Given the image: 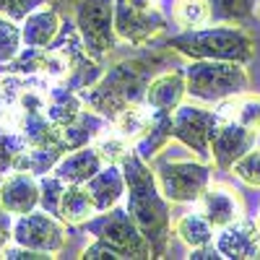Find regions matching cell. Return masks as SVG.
Masks as SVG:
<instances>
[{"mask_svg":"<svg viewBox=\"0 0 260 260\" xmlns=\"http://www.w3.org/2000/svg\"><path fill=\"white\" fill-rule=\"evenodd\" d=\"M120 167L125 175V195H127L125 208L148 240L154 257H164L169 250V237H172L169 201L159 190L156 175L146 167V161L138 156L136 148H130L122 156Z\"/></svg>","mask_w":260,"mask_h":260,"instance_id":"6da1fadb","label":"cell"},{"mask_svg":"<svg viewBox=\"0 0 260 260\" xmlns=\"http://www.w3.org/2000/svg\"><path fill=\"white\" fill-rule=\"evenodd\" d=\"M156 57H127L115 62L110 71H104L94 86L81 91L83 104L112 122L125 107L146 102L148 81L154 78Z\"/></svg>","mask_w":260,"mask_h":260,"instance_id":"7a4b0ae2","label":"cell"},{"mask_svg":"<svg viewBox=\"0 0 260 260\" xmlns=\"http://www.w3.org/2000/svg\"><path fill=\"white\" fill-rule=\"evenodd\" d=\"M83 234L94 237V245H89L83 250V260H99V257H136V260H146L154 257L151 245L143 237V232L138 229V224L133 221V216L127 213V208H110L102 211V216H91L89 221L81 224Z\"/></svg>","mask_w":260,"mask_h":260,"instance_id":"3957f363","label":"cell"},{"mask_svg":"<svg viewBox=\"0 0 260 260\" xmlns=\"http://www.w3.org/2000/svg\"><path fill=\"white\" fill-rule=\"evenodd\" d=\"M167 47L187 55L190 60H229L245 65L255 57V39L237 24L187 29L185 34L167 39Z\"/></svg>","mask_w":260,"mask_h":260,"instance_id":"277c9868","label":"cell"},{"mask_svg":"<svg viewBox=\"0 0 260 260\" xmlns=\"http://www.w3.org/2000/svg\"><path fill=\"white\" fill-rule=\"evenodd\" d=\"M185 94V71H167L148 81L146 107L151 110V127L136 141V151L143 161L156 156L172 138V115L182 104Z\"/></svg>","mask_w":260,"mask_h":260,"instance_id":"5b68a950","label":"cell"},{"mask_svg":"<svg viewBox=\"0 0 260 260\" xmlns=\"http://www.w3.org/2000/svg\"><path fill=\"white\" fill-rule=\"evenodd\" d=\"M250 78L242 62L229 60H192L185 68V91L198 102H216L247 91Z\"/></svg>","mask_w":260,"mask_h":260,"instance_id":"8992f818","label":"cell"},{"mask_svg":"<svg viewBox=\"0 0 260 260\" xmlns=\"http://www.w3.org/2000/svg\"><path fill=\"white\" fill-rule=\"evenodd\" d=\"M76 29L81 34L83 50L102 62L117 45L115 31V0H78Z\"/></svg>","mask_w":260,"mask_h":260,"instance_id":"52a82bcc","label":"cell"},{"mask_svg":"<svg viewBox=\"0 0 260 260\" xmlns=\"http://www.w3.org/2000/svg\"><path fill=\"white\" fill-rule=\"evenodd\" d=\"M154 175L169 203H198L211 182V167L203 161H164Z\"/></svg>","mask_w":260,"mask_h":260,"instance_id":"ba28073f","label":"cell"},{"mask_svg":"<svg viewBox=\"0 0 260 260\" xmlns=\"http://www.w3.org/2000/svg\"><path fill=\"white\" fill-rule=\"evenodd\" d=\"M65 240H68V229H65V221L57 219L55 213L34 208L24 216H16L13 242L21 247L55 255L65 247Z\"/></svg>","mask_w":260,"mask_h":260,"instance_id":"9c48e42d","label":"cell"},{"mask_svg":"<svg viewBox=\"0 0 260 260\" xmlns=\"http://www.w3.org/2000/svg\"><path fill=\"white\" fill-rule=\"evenodd\" d=\"M219 125L216 110H206L198 104H180L172 115V138H177L182 146L195 151L198 159H211V133Z\"/></svg>","mask_w":260,"mask_h":260,"instance_id":"30bf717a","label":"cell"},{"mask_svg":"<svg viewBox=\"0 0 260 260\" xmlns=\"http://www.w3.org/2000/svg\"><path fill=\"white\" fill-rule=\"evenodd\" d=\"M167 29V18L156 6L138 8L130 0H115V31L117 39L133 47H146Z\"/></svg>","mask_w":260,"mask_h":260,"instance_id":"8fae6325","label":"cell"},{"mask_svg":"<svg viewBox=\"0 0 260 260\" xmlns=\"http://www.w3.org/2000/svg\"><path fill=\"white\" fill-rule=\"evenodd\" d=\"M260 130H252L237 120H219L211 133V159L219 169H232V164L257 143Z\"/></svg>","mask_w":260,"mask_h":260,"instance_id":"7c38bea8","label":"cell"},{"mask_svg":"<svg viewBox=\"0 0 260 260\" xmlns=\"http://www.w3.org/2000/svg\"><path fill=\"white\" fill-rule=\"evenodd\" d=\"M0 206L13 219L34 211L39 206V177L21 169H11L8 175H0Z\"/></svg>","mask_w":260,"mask_h":260,"instance_id":"4fadbf2b","label":"cell"},{"mask_svg":"<svg viewBox=\"0 0 260 260\" xmlns=\"http://www.w3.org/2000/svg\"><path fill=\"white\" fill-rule=\"evenodd\" d=\"M216 250L226 260H260V226L252 219H237L219 229Z\"/></svg>","mask_w":260,"mask_h":260,"instance_id":"5bb4252c","label":"cell"},{"mask_svg":"<svg viewBox=\"0 0 260 260\" xmlns=\"http://www.w3.org/2000/svg\"><path fill=\"white\" fill-rule=\"evenodd\" d=\"M198 206H201V213L208 219V224L213 229H224L232 221L242 219V213H245L242 195L234 187L221 185V182H213V185L208 182V187L198 198Z\"/></svg>","mask_w":260,"mask_h":260,"instance_id":"9a60e30c","label":"cell"},{"mask_svg":"<svg viewBox=\"0 0 260 260\" xmlns=\"http://www.w3.org/2000/svg\"><path fill=\"white\" fill-rule=\"evenodd\" d=\"M104 167V159L102 154L94 148V143L89 146H78L73 151H68L57 164H55V175L62 180V182H78V185H86L96 172Z\"/></svg>","mask_w":260,"mask_h":260,"instance_id":"2e32d148","label":"cell"},{"mask_svg":"<svg viewBox=\"0 0 260 260\" xmlns=\"http://www.w3.org/2000/svg\"><path fill=\"white\" fill-rule=\"evenodd\" d=\"M91 192V201L96 206V211H110L120 203V198L125 195V175L120 164H104L96 175L86 182Z\"/></svg>","mask_w":260,"mask_h":260,"instance_id":"e0dca14e","label":"cell"},{"mask_svg":"<svg viewBox=\"0 0 260 260\" xmlns=\"http://www.w3.org/2000/svg\"><path fill=\"white\" fill-rule=\"evenodd\" d=\"M62 29L60 13L55 8H37L31 11L24 21H21V39H24V47H50L55 37Z\"/></svg>","mask_w":260,"mask_h":260,"instance_id":"ac0fdd59","label":"cell"},{"mask_svg":"<svg viewBox=\"0 0 260 260\" xmlns=\"http://www.w3.org/2000/svg\"><path fill=\"white\" fill-rule=\"evenodd\" d=\"M83 112V96L65 83H50L47 91V117L57 122L60 127L73 125Z\"/></svg>","mask_w":260,"mask_h":260,"instance_id":"d6986e66","label":"cell"},{"mask_svg":"<svg viewBox=\"0 0 260 260\" xmlns=\"http://www.w3.org/2000/svg\"><path fill=\"white\" fill-rule=\"evenodd\" d=\"M94 213H96V206L91 201L89 187L78 185V182H65L62 198H60V208H57V219H62L65 224L81 226L83 221H89Z\"/></svg>","mask_w":260,"mask_h":260,"instance_id":"ffe728a7","label":"cell"},{"mask_svg":"<svg viewBox=\"0 0 260 260\" xmlns=\"http://www.w3.org/2000/svg\"><path fill=\"white\" fill-rule=\"evenodd\" d=\"M219 120H237L252 130H260V96H229L219 102V110H216Z\"/></svg>","mask_w":260,"mask_h":260,"instance_id":"44dd1931","label":"cell"},{"mask_svg":"<svg viewBox=\"0 0 260 260\" xmlns=\"http://www.w3.org/2000/svg\"><path fill=\"white\" fill-rule=\"evenodd\" d=\"M213 226L208 224V219L201 213V211H190V213H182L180 219L175 221V234L180 240L192 250V247H203V245H211L213 242Z\"/></svg>","mask_w":260,"mask_h":260,"instance_id":"7402d4cb","label":"cell"},{"mask_svg":"<svg viewBox=\"0 0 260 260\" xmlns=\"http://www.w3.org/2000/svg\"><path fill=\"white\" fill-rule=\"evenodd\" d=\"M110 125H115L130 143H136L138 138H143L148 133V127H151V110L146 107V102L130 104V107H125V110Z\"/></svg>","mask_w":260,"mask_h":260,"instance_id":"603a6c76","label":"cell"},{"mask_svg":"<svg viewBox=\"0 0 260 260\" xmlns=\"http://www.w3.org/2000/svg\"><path fill=\"white\" fill-rule=\"evenodd\" d=\"M257 0H208L211 21L216 24H245L247 18L255 16Z\"/></svg>","mask_w":260,"mask_h":260,"instance_id":"cb8c5ba5","label":"cell"},{"mask_svg":"<svg viewBox=\"0 0 260 260\" xmlns=\"http://www.w3.org/2000/svg\"><path fill=\"white\" fill-rule=\"evenodd\" d=\"M94 148L102 154L104 164H120L122 156H125L133 146H130V141L115 127V130H102V133L94 138Z\"/></svg>","mask_w":260,"mask_h":260,"instance_id":"d4e9b609","label":"cell"},{"mask_svg":"<svg viewBox=\"0 0 260 260\" xmlns=\"http://www.w3.org/2000/svg\"><path fill=\"white\" fill-rule=\"evenodd\" d=\"M175 21L187 29H201L211 24L208 0H177L175 3Z\"/></svg>","mask_w":260,"mask_h":260,"instance_id":"484cf974","label":"cell"},{"mask_svg":"<svg viewBox=\"0 0 260 260\" xmlns=\"http://www.w3.org/2000/svg\"><path fill=\"white\" fill-rule=\"evenodd\" d=\"M21 45H24V39H21L18 21L0 16V65H8L21 52Z\"/></svg>","mask_w":260,"mask_h":260,"instance_id":"4316f807","label":"cell"},{"mask_svg":"<svg viewBox=\"0 0 260 260\" xmlns=\"http://www.w3.org/2000/svg\"><path fill=\"white\" fill-rule=\"evenodd\" d=\"M24 148H26V143L16 130H8V127L0 125V175H6V172L13 169L18 154Z\"/></svg>","mask_w":260,"mask_h":260,"instance_id":"83f0119b","label":"cell"},{"mask_svg":"<svg viewBox=\"0 0 260 260\" xmlns=\"http://www.w3.org/2000/svg\"><path fill=\"white\" fill-rule=\"evenodd\" d=\"M232 175L250 187H260V148H250L232 164Z\"/></svg>","mask_w":260,"mask_h":260,"instance_id":"f1b7e54d","label":"cell"},{"mask_svg":"<svg viewBox=\"0 0 260 260\" xmlns=\"http://www.w3.org/2000/svg\"><path fill=\"white\" fill-rule=\"evenodd\" d=\"M62 190H65V182H62L57 175H52V177H50V175H42V177H39V208L57 216Z\"/></svg>","mask_w":260,"mask_h":260,"instance_id":"f546056e","label":"cell"},{"mask_svg":"<svg viewBox=\"0 0 260 260\" xmlns=\"http://www.w3.org/2000/svg\"><path fill=\"white\" fill-rule=\"evenodd\" d=\"M42 3H47V0H0V13L13 18V21H24Z\"/></svg>","mask_w":260,"mask_h":260,"instance_id":"4dcf8cb0","label":"cell"},{"mask_svg":"<svg viewBox=\"0 0 260 260\" xmlns=\"http://www.w3.org/2000/svg\"><path fill=\"white\" fill-rule=\"evenodd\" d=\"M0 257H8V260H45V257H52L47 252H39V250H29V247H21V245H6L0 250Z\"/></svg>","mask_w":260,"mask_h":260,"instance_id":"1f68e13d","label":"cell"},{"mask_svg":"<svg viewBox=\"0 0 260 260\" xmlns=\"http://www.w3.org/2000/svg\"><path fill=\"white\" fill-rule=\"evenodd\" d=\"M11 219H13V216L6 213L3 206H0V250L13 242V224H11Z\"/></svg>","mask_w":260,"mask_h":260,"instance_id":"d6a6232c","label":"cell"},{"mask_svg":"<svg viewBox=\"0 0 260 260\" xmlns=\"http://www.w3.org/2000/svg\"><path fill=\"white\" fill-rule=\"evenodd\" d=\"M187 257L190 260H221V252L216 250V245L211 242V245H203V247H192Z\"/></svg>","mask_w":260,"mask_h":260,"instance_id":"836d02e7","label":"cell"},{"mask_svg":"<svg viewBox=\"0 0 260 260\" xmlns=\"http://www.w3.org/2000/svg\"><path fill=\"white\" fill-rule=\"evenodd\" d=\"M255 11H257V18H260V3H257V8H255Z\"/></svg>","mask_w":260,"mask_h":260,"instance_id":"e575fe53","label":"cell"},{"mask_svg":"<svg viewBox=\"0 0 260 260\" xmlns=\"http://www.w3.org/2000/svg\"><path fill=\"white\" fill-rule=\"evenodd\" d=\"M257 226H260V213H257Z\"/></svg>","mask_w":260,"mask_h":260,"instance_id":"d590c367","label":"cell"}]
</instances>
